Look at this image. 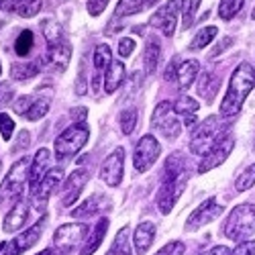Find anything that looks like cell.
I'll list each match as a JSON object with an SVG mask.
<instances>
[{
	"label": "cell",
	"instance_id": "cell-34",
	"mask_svg": "<svg viewBox=\"0 0 255 255\" xmlns=\"http://www.w3.org/2000/svg\"><path fill=\"white\" fill-rule=\"evenodd\" d=\"M131 249H129V229L123 227L119 233H117V237H115V243L111 247V251L106 253V255H129Z\"/></svg>",
	"mask_w": 255,
	"mask_h": 255
},
{
	"label": "cell",
	"instance_id": "cell-38",
	"mask_svg": "<svg viewBox=\"0 0 255 255\" xmlns=\"http://www.w3.org/2000/svg\"><path fill=\"white\" fill-rule=\"evenodd\" d=\"M243 2H245V0H221V4H219V16L223 20H231L233 16H235L243 8Z\"/></svg>",
	"mask_w": 255,
	"mask_h": 255
},
{
	"label": "cell",
	"instance_id": "cell-54",
	"mask_svg": "<svg viewBox=\"0 0 255 255\" xmlns=\"http://www.w3.org/2000/svg\"><path fill=\"white\" fill-rule=\"evenodd\" d=\"M37 255H61V251L59 249H45V251H41Z\"/></svg>",
	"mask_w": 255,
	"mask_h": 255
},
{
	"label": "cell",
	"instance_id": "cell-18",
	"mask_svg": "<svg viewBox=\"0 0 255 255\" xmlns=\"http://www.w3.org/2000/svg\"><path fill=\"white\" fill-rule=\"evenodd\" d=\"M27 219H29V204H27V200L20 198V200L10 208V212H8L6 219H4V225H2L4 233H14V231H18L20 227H25Z\"/></svg>",
	"mask_w": 255,
	"mask_h": 255
},
{
	"label": "cell",
	"instance_id": "cell-39",
	"mask_svg": "<svg viewBox=\"0 0 255 255\" xmlns=\"http://www.w3.org/2000/svg\"><path fill=\"white\" fill-rule=\"evenodd\" d=\"M174 111L180 113V115H184V117H188V115H196V113H198V102H196L194 98H190V96L184 94V96H180V98L176 100Z\"/></svg>",
	"mask_w": 255,
	"mask_h": 255
},
{
	"label": "cell",
	"instance_id": "cell-52",
	"mask_svg": "<svg viewBox=\"0 0 255 255\" xmlns=\"http://www.w3.org/2000/svg\"><path fill=\"white\" fill-rule=\"evenodd\" d=\"M176 72H178L176 63H169V66H167V72H165V80H176Z\"/></svg>",
	"mask_w": 255,
	"mask_h": 255
},
{
	"label": "cell",
	"instance_id": "cell-46",
	"mask_svg": "<svg viewBox=\"0 0 255 255\" xmlns=\"http://www.w3.org/2000/svg\"><path fill=\"white\" fill-rule=\"evenodd\" d=\"M109 2L111 0H88V12L92 16H98V14H102V10L106 6H109Z\"/></svg>",
	"mask_w": 255,
	"mask_h": 255
},
{
	"label": "cell",
	"instance_id": "cell-45",
	"mask_svg": "<svg viewBox=\"0 0 255 255\" xmlns=\"http://www.w3.org/2000/svg\"><path fill=\"white\" fill-rule=\"evenodd\" d=\"M231 255H255V241H241L231 251Z\"/></svg>",
	"mask_w": 255,
	"mask_h": 255
},
{
	"label": "cell",
	"instance_id": "cell-20",
	"mask_svg": "<svg viewBox=\"0 0 255 255\" xmlns=\"http://www.w3.org/2000/svg\"><path fill=\"white\" fill-rule=\"evenodd\" d=\"M155 231H157V227H155V223H151V221H145V223H141V225L135 229L133 243H135V249H137L139 255H143V253L149 251V247L153 245V239H155Z\"/></svg>",
	"mask_w": 255,
	"mask_h": 255
},
{
	"label": "cell",
	"instance_id": "cell-30",
	"mask_svg": "<svg viewBox=\"0 0 255 255\" xmlns=\"http://www.w3.org/2000/svg\"><path fill=\"white\" fill-rule=\"evenodd\" d=\"M49 106H51V94H47L45 98H43V96H37L25 117H27L29 121H39V119H43V117L49 113Z\"/></svg>",
	"mask_w": 255,
	"mask_h": 255
},
{
	"label": "cell",
	"instance_id": "cell-44",
	"mask_svg": "<svg viewBox=\"0 0 255 255\" xmlns=\"http://www.w3.org/2000/svg\"><path fill=\"white\" fill-rule=\"evenodd\" d=\"M35 102V96H23L14 102V113L16 115H27V111L31 109V104Z\"/></svg>",
	"mask_w": 255,
	"mask_h": 255
},
{
	"label": "cell",
	"instance_id": "cell-1",
	"mask_svg": "<svg viewBox=\"0 0 255 255\" xmlns=\"http://www.w3.org/2000/svg\"><path fill=\"white\" fill-rule=\"evenodd\" d=\"M188 182V161L182 153H172L165 159L163 178L157 192V206L163 215H169L178 202L180 194L184 192V186Z\"/></svg>",
	"mask_w": 255,
	"mask_h": 255
},
{
	"label": "cell",
	"instance_id": "cell-21",
	"mask_svg": "<svg viewBox=\"0 0 255 255\" xmlns=\"http://www.w3.org/2000/svg\"><path fill=\"white\" fill-rule=\"evenodd\" d=\"M127 78V70H125V63L119 59H113V63L109 66V70L104 72V90L106 94H113L121 88V84Z\"/></svg>",
	"mask_w": 255,
	"mask_h": 255
},
{
	"label": "cell",
	"instance_id": "cell-12",
	"mask_svg": "<svg viewBox=\"0 0 255 255\" xmlns=\"http://www.w3.org/2000/svg\"><path fill=\"white\" fill-rule=\"evenodd\" d=\"M61 176H63L61 167H53V169H49V172L43 176V180H41V182L33 188V206H35L39 212L45 210V206H47V202H49V198H51V194H53V190H55L57 184L61 182Z\"/></svg>",
	"mask_w": 255,
	"mask_h": 255
},
{
	"label": "cell",
	"instance_id": "cell-49",
	"mask_svg": "<svg viewBox=\"0 0 255 255\" xmlns=\"http://www.w3.org/2000/svg\"><path fill=\"white\" fill-rule=\"evenodd\" d=\"M231 43H233V39H231V37H225V39L221 41V45H219L217 49H212V51H210V57H217L221 51H225L227 47H231Z\"/></svg>",
	"mask_w": 255,
	"mask_h": 255
},
{
	"label": "cell",
	"instance_id": "cell-32",
	"mask_svg": "<svg viewBox=\"0 0 255 255\" xmlns=\"http://www.w3.org/2000/svg\"><path fill=\"white\" fill-rule=\"evenodd\" d=\"M217 35H219V29H217V27H212V25L202 27V29L198 31V35L192 39V45H190V49H194V51L204 49L208 43H212V39H215Z\"/></svg>",
	"mask_w": 255,
	"mask_h": 255
},
{
	"label": "cell",
	"instance_id": "cell-27",
	"mask_svg": "<svg viewBox=\"0 0 255 255\" xmlns=\"http://www.w3.org/2000/svg\"><path fill=\"white\" fill-rule=\"evenodd\" d=\"M219 84H221L219 76L212 74V72H204L200 76V80H198V92L206 100V104H210L212 100H215V94L219 90Z\"/></svg>",
	"mask_w": 255,
	"mask_h": 255
},
{
	"label": "cell",
	"instance_id": "cell-37",
	"mask_svg": "<svg viewBox=\"0 0 255 255\" xmlns=\"http://www.w3.org/2000/svg\"><path fill=\"white\" fill-rule=\"evenodd\" d=\"M100 200H102L100 196H92V198H88L82 206H76V208L72 210V217H74V219H84V217L94 215L98 208H102V206H100Z\"/></svg>",
	"mask_w": 255,
	"mask_h": 255
},
{
	"label": "cell",
	"instance_id": "cell-59",
	"mask_svg": "<svg viewBox=\"0 0 255 255\" xmlns=\"http://www.w3.org/2000/svg\"><path fill=\"white\" fill-rule=\"evenodd\" d=\"M253 18H255V8H253Z\"/></svg>",
	"mask_w": 255,
	"mask_h": 255
},
{
	"label": "cell",
	"instance_id": "cell-61",
	"mask_svg": "<svg viewBox=\"0 0 255 255\" xmlns=\"http://www.w3.org/2000/svg\"><path fill=\"white\" fill-rule=\"evenodd\" d=\"M0 167H2V163H0Z\"/></svg>",
	"mask_w": 255,
	"mask_h": 255
},
{
	"label": "cell",
	"instance_id": "cell-25",
	"mask_svg": "<svg viewBox=\"0 0 255 255\" xmlns=\"http://www.w3.org/2000/svg\"><path fill=\"white\" fill-rule=\"evenodd\" d=\"M106 231H109V219H100L94 225V229L90 233V237L86 239V243H84L80 255H92V253H96V249L100 247V243H102V239L106 235Z\"/></svg>",
	"mask_w": 255,
	"mask_h": 255
},
{
	"label": "cell",
	"instance_id": "cell-42",
	"mask_svg": "<svg viewBox=\"0 0 255 255\" xmlns=\"http://www.w3.org/2000/svg\"><path fill=\"white\" fill-rule=\"evenodd\" d=\"M184 251H186V245L182 241H172L165 247H161L155 255H184Z\"/></svg>",
	"mask_w": 255,
	"mask_h": 255
},
{
	"label": "cell",
	"instance_id": "cell-3",
	"mask_svg": "<svg viewBox=\"0 0 255 255\" xmlns=\"http://www.w3.org/2000/svg\"><path fill=\"white\" fill-rule=\"evenodd\" d=\"M29 169H31V159L29 157H20L12 167L10 172L6 174L4 182L0 184V206H14L20 196H23V190L29 178Z\"/></svg>",
	"mask_w": 255,
	"mask_h": 255
},
{
	"label": "cell",
	"instance_id": "cell-6",
	"mask_svg": "<svg viewBox=\"0 0 255 255\" xmlns=\"http://www.w3.org/2000/svg\"><path fill=\"white\" fill-rule=\"evenodd\" d=\"M90 137V129L86 123H76L68 127L57 139H55V155L61 159H70L74 157L84 145H86Z\"/></svg>",
	"mask_w": 255,
	"mask_h": 255
},
{
	"label": "cell",
	"instance_id": "cell-33",
	"mask_svg": "<svg viewBox=\"0 0 255 255\" xmlns=\"http://www.w3.org/2000/svg\"><path fill=\"white\" fill-rule=\"evenodd\" d=\"M33 43H35V37H33V31L25 29V31H20V35L16 37L14 41V51L18 57H27L33 49Z\"/></svg>",
	"mask_w": 255,
	"mask_h": 255
},
{
	"label": "cell",
	"instance_id": "cell-29",
	"mask_svg": "<svg viewBox=\"0 0 255 255\" xmlns=\"http://www.w3.org/2000/svg\"><path fill=\"white\" fill-rule=\"evenodd\" d=\"M41 29H43V37H45V41H47V45H55V43H61V41H66L61 25L57 23V20H53V18L43 20V23H41Z\"/></svg>",
	"mask_w": 255,
	"mask_h": 255
},
{
	"label": "cell",
	"instance_id": "cell-58",
	"mask_svg": "<svg viewBox=\"0 0 255 255\" xmlns=\"http://www.w3.org/2000/svg\"><path fill=\"white\" fill-rule=\"evenodd\" d=\"M2 2H4V0H0V6H2Z\"/></svg>",
	"mask_w": 255,
	"mask_h": 255
},
{
	"label": "cell",
	"instance_id": "cell-43",
	"mask_svg": "<svg viewBox=\"0 0 255 255\" xmlns=\"http://www.w3.org/2000/svg\"><path fill=\"white\" fill-rule=\"evenodd\" d=\"M135 51V41L131 37H125L119 41V55L121 57H129Z\"/></svg>",
	"mask_w": 255,
	"mask_h": 255
},
{
	"label": "cell",
	"instance_id": "cell-57",
	"mask_svg": "<svg viewBox=\"0 0 255 255\" xmlns=\"http://www.w3.org/2000/svg\"><path fill=\"white\" fill-rule=\"evenodd\" d=\"M0 74H2V63H0Z\"/></svg>",
	"mask_w": 255,
	"mask_h": 255
},
{
	"label": "cell",
	"instance_id": "cell-24",
	"mask_svg": "<svg viewBox=\"0 0 255 255\" xmlns=\"http://www.w3.org/2000/svg\"><path fill=\"white\" fill-rule=\"evenodd\" d=\"M198 61L196 59H186L178 66V72H176V80H178V86L182 90H188L190 86L194 84L196 76H198Z\"/></svg>",
	"mask_w": 255,
	"mask_h": 255
},
{
	"label": "cell",
	"instance_id": "cell-16",
	"mask_svg": "<svg viewBox=\"0 0 255 255\" xmlns=\"http://www.w3.org/2000/svg\"><path fill=\"white\" fill-rule=\"evenodd\" d=\"M221 212H223V206H221V202L212 196V198H208L206 202H202L192 215H190V219H188V223H186V231H198L200 227H204V225H208V223H212L217 217H221Z\"/></svg>",
	"mask_w": 255,
	"mask_h": 255
},
{
	"label": "cell",
	"instance_id": "cell-5",
	"mask_svg": "<svg viewBox=\"0 0 255 255\" xmlns=\"http://www.w3.org/2000/svg\"><path fill=\"white\" fill-rule=\"evenodd\" d=\"M223 135H225V127L221 125V119L212 115L194 127L192 139H190V151L194 155H204Z\"/></svg>",
	"mask_w": 255,
	"mask_h": 255
},
{
	"label": "cell",
	"instance_id": "cell-28",
	"mask_svg": "<svg viewBox=\"0 0 255 255\" xmlns=\"http://www.w3.org/2000/svg\"><path fill=\"white\" fill-rule=\"evenodd\" d=\"M41 72L39 61H16L10 66V76L14 80H29Z\"/></svg>",
	"mask_w": 255,
	"mask_h": 255
},
{
	"label": "cell",
	"instance_id": "cell-41",
	"mask_svg": "<svg viewBox=\"0 0 255 255\" xmlns=\"http://www.w3.org/2000/svg\"><path fill=\"white\" fill-rule=\"evenodd\" d=\"M0 133H2V139L4 141H10L12 133H14V121L8 117V115H0Z\"/></svg>",
	"mask_w": 255,
	"mask_h": 255
},
{
	"label": "cell",
	"instance_id": "cell-53",
	"mask_svg": "<svg viewBox=\"0 0 255 255\" xmlns=\"http://www.w3.org/2000/svg\"><path fill=\"white\" fill-rule=\"evenodd\" d=\"M63 2H68V0H43V6L45 8H53V6L63 4Z\"/></svg>",
	"mask_w": 255,
	"mask_h": 255
},
{
	"label": "cell",
	"instance_id": "cell-36",
	"mask_svg": "<svg viewBox=\"0 0 255 255\" xmlns=\"http://www.w3.org/2000/svg\"><path fill=\"white\" fill-rule=\"evenodd\" d=\"M202 0H182V23H184V29H190L196 18V10L200 6Z\"/></svg>",
	"mask_w": 255,
	"mask_h": 255
},
{
	"label": "cell",
	"instance_id": "cell-9",
	"mask_svg": "<svg viewBox=\"0 0 255 255\" xmlns=\"http://www.w3.org/2000/svg\"><path fill=\"white\" fill-rule=\"evenodd\" d=\"M159 153H161V145L157 143V139L153 135L141 137L139 143H137V147H135V153H133V165H135V169H137V172H141V174H145L147 169H149L157 161Z\"/></svg>",
	"mask_w": 255,
	"mask_h": 255
},
{
	"label": "cell",
	"instance_id": "cell-13",
	"mask_svg": "<svg viewBox=\"0 0 255 255\" xmlns=\"http://www.w3.org/2000/svg\"><path fill=\"white\" fill-rule=\"evenodd\" d=\"M180 2L182 0H167V2L157 8V12L149 18V23L159 29L165 37H174L176 33V25H178V12H180Z\"/></svg>",
	"mask_w": 255,
	"mask_h": 255
},
{
	"label": "cell",
	"instance_id": "cell-47",
	"mask_svg": "<svg viewBox=\"0 0 255 255\" xmlns=\"http://www.w3.org/2000/svg\"><path fill=\"white\" fill-rule=\"evenodd\" d=\"M12 100V88L10 84H0V109Z\"/></svg>",
	"mask_w": 255,
	"mask_h": 255
},
{
	"label": "cell",
	"instance_id": "cell-19",
	"mask_svg": "<svg viewBox=\"0 0 255 255\" xmlns=\"http://www.w3.org/2000/svg\"><path fill=\"white\" fill-rule=\"evenodd\" d=\"M49 159H51V153H49V149H45V147H41V149L35 153V157L31 161V169H29V184H31V188H35L41 180H43V176L47 174Z\"/></svg>",
	"mask_w": 255,
	"mask_h": 255
},
{
	"label": "cell",
	"instance_id": "cell-51",
	"mask_svg": "<svg viewBox=\"0 0 255 255\" xmlns=\"http://www.w3.org/2000/svg\"><path fill=\"white\" fill-rule=\"evenodd\" d=\"M86 115H88V111L84 109V106H80V109L72 111V117H74L76 121H80V123H84V119H86Z\"/></svg>",
	"mask_w": 255,
	"mask_h": 255
},
{
	"label": "cell",
	"instance_id": "cell-26",
	"mask_svg": "<svg viewBox=\"0 0 255 255\" xmlns=\"http://www.w3.org/2000/svg\"><path fill=\"white\" fill-rule=\"evenodd\" d=\"M159 55H161L159 41L155 39V35H149L147 37V43H145V53H143V63H145V72L147 74H153L157 70Z\"/></svg>",
	"mask_w": 255,
	"mask_h": 255
},
{
	"label": "cell",
	"instance_id": "cell-48",
	"mask_svg": "<svg viewBox=\"0 0 255 255\" xmlns=\"http://www.w3.org/2000/svg\"><path fill=\"white\" fill-rule=\"evenodd\" d=\"M29 133L27 131H20V135H18V145H14L12 149L14 151H18V149H25V147H29Z\"/></svg>",
	"mask_w": 255,
	"mask_h": 255
},
{
	"label": "cell",
	"instance_id": "cell-55",
	"mask_svg": "<svg viewBox=\"0 0 255 255\" xmlns=\"http://www.w3.org/2000/svg\"><path fill=\"white\" fill-rule=\"evenodd\" d=\"M159 2V0H147V6H155Z\"/></svg>",
	"mask_w": 255,
	"mask_h": 255
},
{
	"label": "cell",
	"instance_id": "cell-2",
	"mask_svg": "<svg viewBox=\"0 0 255 255\" xmlns=\"http://www.w3.org/2000/svg\"><path fill=\"white\" fill-rule=\"evenodd\" d=\"M255 88V70L251 63H241L235 68L231 80H229V88L227 94L221 102V115L223 117H233L241 111V106L247 98V94Z\"/></svg>",
	"mask_w": 255,
	"mask_h": 255
},
{
	"label": "cell",
	"instance_id": "cell-56",
	"mask_svg": "<svg viewBox=\"0 0 255 255\" xmlns=\"http://www.w3.org/2000/svg\"><path fill=\"white\" fill-rule=\"evenodd\" d=\"M4 247H6V243H0V253L4 251Z\"/></svg>",
	"mask_w": 255,
	"mask_h": 255
},
{
	"label": "cell",
	"instance_id": "cell-8",
	"mask_svg": "<svg viewBox=\"0 0 255 255\" xmlns=\"http://www.w3.org/2000/svg\"><path fill=\"white\" fill-rule=\"evenodd\" d=\"M70 57H72V45L66 41L55 45H47V51L39 57V66L41 70L51 72V74H63L70 66Z\"/></svg>",
	"mask_w": 255,
	"mask_h": 255
},
{
	"label": "cell",
	"instance_id": "cell-60",
	"mask_svg": "<svg viewBox=\"0 0 255 255\" xmlns=\"http://www.w3.org/2000/svg\"><path fill=\"white\" fill-rule=\"evenodd\" d=\"M0 27H2V23H0Z\"/></svg>",
	"mask_w": 255,
	"mask_h": 255
},
{
	"label": "cell",
	"instance_id": "cell-4",
	"mask_svg": "<svg viewBox=\"0 0 255 255\" xmlns=\"http://www.w3.org/2000/svg\"><path fill=\"white\" fill-rule=\"evenodd\" d=\"M223 233L227 239L233 241H243L255 235V204H239L235 206L225 221Z\"/></svg>",
	"mask_w": 255,
	"mask_h": 255
},
{
	"label": "cell",
	"instance_id": "cell-31",
	"mask_svg": "<svg viewBox=\"0 0 255 255\" xmlns=\"http://www.w3.org/2000/svg\"><path fill=\"white\" fill-rule=\"evenodd\" d=\"M145 6H147V0H119L117 10H115V16H117V18H121V16H131V14L141 12Z\"/></svg>",
	"mask_w": 255,
	"mask_h": 255
},
{
	"label": "cell",
	"instance_id": "cell-15",
	"mask_svg": "<svg viewBox=\"0 0 255 255\" xmlns=\"http://www.w3.org/2000/svg\"><path fill=\"white\" fill-rule=\"evenodd\" d=\"M43 229H45V217L39 219L33 227H29L23 235H18L16 239H10L6 243V247H4V255H20V253H25L27 249H31L39 241Z\"/></svg>",
	"mask_w": 255,
	"mask_h": 255
},
{
	"label": "cell",
	"instance_id": "cell-14",
	"mask_svg": "<svg viewBox=\"0 0 255 255\" xmlns=\"http://www.w3.org/2000/svg\"><path fill=\"white\" fill-rule=\"evenodd\" d=\"M123 174H125V149L123 147H117V149L104 159V163L100 167V178L111 188H117L123 180Z\"/></svg>",
	"mask_w": 255,
	"mask_h": 255
},
{
	"label": "cell",
	"instance_id": "cell-23",
	"mask_svg": "<svg viewBox=\"0 0 255 255\" xmlns=\"http://www.w3.org/2000/svg\"><path fill=\"white\" fill-rule=\"evenodd\" d=\"M41 6H43V0H4L2 2L4 10L16 12L18 16H25V18L35 16L41 10Z\"/></svg>",
	"mask_w": 255,
	"mask_h": 255
},
{
	"label": "cell",
	"instance_id": "cell-10",
	"mask_svg": "<svg viewBox=\"0 0 255 255\" xmlns=\"http://www.w3.org/2000/svg\"><path fill=\"white\" fill-rule=\"evenodd\" d=\"M86 233H88V225H84V223H68V225H61V227L53 233V245H55V249H59L61 253H68V251H72L80 241L86 239Z\"/></svg>",
	"mask_w": 255,
	"mask_h": 255
},
{
	"label": "cell",
	"instance_id": "cell-40",
	"mask_svg": "<svg viewBox=\"0 0 255 255\" xmlns=\"http://www.w3.org/2000/svg\"><path fill=\"white\" fill-rule=\"evenodd\" d=\"M255 186V163L249 165L243 174H239L237 182H235V188H237V192H245V190L253 188Z\"/></svg>",
	"mask_w": 255,
	"mask_h": 255
},
{
	"label": "cell",
	"instance_id": "cell-35",
	"mask_svg": "<svg viewBox=\"0 0 255 255\" xmlns=\"http://www.w3.org/2000/svg\"><path fill=\"white\" fill-rule=\"evenodd\" d=\"M137 117H139V113H137V109H125L121 115H119V125H121V131L125 133V135H131L133 131H135V127H137Z\"/></svg>",
	"mask_w": 255,
	"mask_h": 255
},
{
	"label": "cell",
	"instance_id": "cell-50",
	"mask_svg": "<svg viewBox=\"0 0 255 255\" xmlns=\"http://www.w3.org/2000/svg\"><path fill=\"white\" fill-rule=\"evenodd\" d=\"M206 255H231V251H229V247H225V245H217V247H212Z\"/></svg>",
	"mask_w": 255,
	"mask_h": 255
},
{
	"label": "cell",
	"instance_id": "cell-17",
	"mask_svg": "<svg viewBox=\"0 0 255 255\" xmlns=\"http://www.w3.org/2000/svg\"><path fill=\"white\" fill-rule=\"evenodd\" d=\"M88 180H90V174L86 172V169H74V172L68 176L63 188H61V204L72 206L80 198L82 190H84V186H86Z\"/></svg>",
	"mask_w": 255,
	"mask_h": 255
},
{
	"label": "cell",
	"instance_id": "cell-22",
	"mask_svg": "<svg viewBox=\"0 0 255 255\" xmlns=\"http://www.w3.org/2000/svg\"><path fill=\"white\" fill-rule=\"evenodd\" d=\"M111 63H113V51H111V47L106 45V43L96 45V49H94V70H96V76L92 80V92L98 90V80H100V76L106 70H109Z\"/></svg>",
	"mask_w": 255,
	"mask_h": 255
},
{
	"label": "cell",
	"instance_id": "cell-7",
	"mask_svg": "<svg viewBox=\"0 0 255 255\" xmlns=\"http://www.w3.org/2000/svg\"><path fill=\"white\" fill-rule=\"evenodd\" d=\"M151 127H153V129H157L169 141H174V139L180 137L182 125L176 119V111H174L172 102H159L155 106V111L151 115Z\"/></svg>",
	"mask_w": 255,
	"mask_h": 255
},
{
	"label": "cell",
	"instance_id": "cell-11",
	"mask_svg": "<svg viewBox=\"0 0 255 255\" xmlns=\"http://www.w3.org/2000/svg\"><path fill=\"white\" fill-rule=\"evenodd\" d=\"M233 147H235V139H233V135H223L215 145L208 149V153H204L200 165H198V172L200 174H206L210 172V169L219 167L233 151Z\"/></svg>",
	"mask_w": 255,
	"mask_h": 255
}]
</instances>
